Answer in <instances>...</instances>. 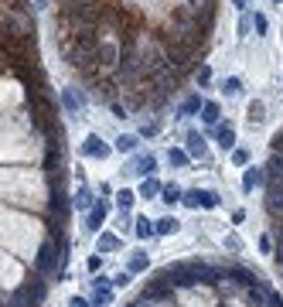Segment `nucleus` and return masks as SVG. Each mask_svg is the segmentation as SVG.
I'll list each match as a JSON object with an SVG mask.
<instances>
[{
  "mask_svg": "<svg viewBox=\"0 0 283 307\" xmlns=\"http://www.w3.org/2000/svg\"><path fill=\"white\" fill-rule=\"evenodd\" d=\"M168 164H174V168H184V164H188V150H170V154H168Z\"/></svg>",
  "mask_w": 283,
  "mask_h": 307,
  "instance_id": "nucleus-18",
  "label": "nucleus"
},
{
  "mask_svg": "<svg viewBox=\"0 0 283 307\" xmlns=\"http://www.w3.org/2000/svg\"><path fill=\"white\" fill-rule=\"evenodd\" d=\"M218 144H222V147H232V144H236V126H232V123H226V126H218Z\"/></svg>",
  "mask_w": 283,
  "mask_h": 307,
  "instance_id": "nucleus-13",
  "label": "nucleus"
},
{
  "mask_svg": "<svg viewBox=\"0 0 283 307\" xmlns=\"http://www.w3.org/2000/svg\"><path fill=\"white\" fill-rule=\"evenodd\" d=\"M82 154H86V157H99V160H102V157H110V147H106V140H102V136L89 134L86 140H82Z\"/></svg>",
  "mask_w": 283,
  "mask_h": 307,
  "instance_id": "nucleus-2",
  "label": "nucleus"
},
{
  "mask_svg": "<svg viewBox=\"0 0 283 307\" xmlns=\"http://www.w3.org/2000/svg\"><path fill=\"white\" fill-rule=\"evenodd\" d=\"M55 242H44V246H41L38 250V260H34V266H38V273H52V270H55Z\"/></svg>",
  "mask_w": 283,
  "mask_h": 307,
  "instance_id": "nucleus-3",
  "label": "nucleus"
},
{
  "mask_svg": "<svg viewBox=\"0 0 283 307\" xmlns=\"http://www.w3.org/2000/svg\"><path fill=\"white\" fill-rule=\"evenodd\" d=\"M181 202L188 205V208H218V194L215 192H188V194H181Z\"/></svg>",
  "mask_w": 283,
  "mask_h": 307,
  "instance_id": "nucleus-1",
  "label": "nucleus"
},
{
  "mask_svg": "<svg viewBox=\"0 0 283 307\" xmlns=\"http://www.w3.org/2000/svg\"><path fill=\"white\" fill-rule=\"evenodd\" d=\"M116 55H120V52H116L113 41H102V44L96 48V62H99V65H116Z\"/></svg>",
  "mask_w": 283,
  "mask_h": 307,
  "instance_id": "nucleus-6",
  "label": "nucleus"
},
{
  "mask_svg": "<svg viewBox=\"0 0 283 307\" xmlns=\"http://www.w3.org/2000/svg\"><path fill=\"white\" fill-rule=\"evenodd\" d=\"M202 120L205 123H218V102H205L202 106Z\"/></svg>",
  "mask_w": 283,
  "mask_h": 307,
  "instance_id": "nucleus-17",
  "label": "nucleus"
},
{
  "mask_svg": "<svg viewBox=\"0 0 283 307\" xmlns=\"http://www.w3.org/2000/svg\"><path fill=\"white\" fill-rule=\"evenodd\" d=\"M266 171H270V181H283V150H273Z\"/></svg>",
  "mask_w": 283,
  "mask_h": 307,
  "instance_id": "nucleus-9",
  "label": "nucleus"
},
{
  "mask_svg": "<svg viewBox=\"0 0 283 307\" xmlns=\"http://www.w3.org/2000/svg\"><path fill=\"white\" fill-rule=\"evenodd\" d=\"M266 205H270V212H283V181H270Z\"/></svg>",
  "mask_w": 283,
  "mask_h": 307,
  "instance_id": "nucleus-4",
  "label": "nucleus"
},
{
  "mask_svg": "<svg viewBox=\"0 0 283 307\" xmlns=\"http://www.w3.org/2000/svg\"><path fill=\"white\" fill-rule=\"evenodd\" d=\"M106 212H110V205H106V202H96V205H92V212H89V218H86V229H89V232H96L99 226H102Z\"/></svg>",
  "mask_w": 283,
  "mask_h": 307,
  "instance_id": "nucleus-5",
  "label": "nucleus"
},
{
  "mask_svg": "<svg viewBox=\"0 0 283 307\" xmlns=\"http://www.w3.org/2000/svg\"><path fill=\"white\" fill-rule=\"evenodd\" d=\"M263 181H266V174H263V171L249 168V171H246V178H242V192H252V188H260Z\"/></svg>",
  "mask_w": 283,
  "mask_h": 307,
  "instance_id": "nucleus-10",
  "label": "nucleus"
},
{
  "mask_svg": "<svg viewBox=\"0 0 283 307\" xmlns=\"http://www.w3.org/2000/svg\"><path fill=\"white\" fill-rule=\"evenodd\" d=\"M273 4H280V0H273Z\"/></svg>",
  "mask_w": 283,
  "mask_h": 307,
  "instance_id": "nucleus-35",
  "label": "nucleus"
},
{
  "mask_svg": "<svg viewBox=\"0 0 283 307\" xmlns=\"http://www.w3.org/2000/svg\"><path fill=\"white\" fill-rule=\"evenodd\" d=\"M266 304H270V307H283V300L276 297V294H270V297H266Z\"/></svg>",
  "mask_w": 283,
  "mask_h": 307,
  "instance_id": "nucleus-31",
  "label": "nucleus"
},
{
  "mask_svg": "<svg viewBox=\"0 0 283 307\" xmlns=\"http://www.w3.org/2000/svg\"><path fill=\"white\" fill-rule=\"evenodd\" d=\"M276 263H283V250H280V252H276Z\"/></svg>",
  "mask_w": 283,
  "mask_h": 307,
  "instance_id": "nucleus-33",
  "label": "nucleus"
},
{
  "mask_svg": "<svg viewBox=\"0 0 283 307\" xmlns=\"http://www.w3.org/2000/svg\"><path fill=\"white\" fill-rule=\"evenodd\" d=\"M208 82H212V68L202 65V68H198V86H208Z\"/></svg>",
  "mask_w": 283,
  "mask_h": 307,
  "instance_id": "nucleus-26",
  "label": "nucleus"
},
{
  "mask_svg": "<svg viewBox=\"0 0 283 307\" xmlns=\"http://www.w3.org/2000/svg\"><path fill=\"white\" fill-rule=\"evenodd\" d=\"M140 194H144V198H154V194H160V184H157V181H150V178H147V181L140 184Z\"/></svg>",
  "mask_w": 283,
  "mask_h": 307,
  "instance_id": "nucleus-19",
  "label": "nucleus"
},
{
  "mask_svg": "<svg viewBox=\"0 0 283 307\" xmlns=\"http://www.w3.org/2000/svg\"><path fill=\"white\" fill-rule=\"evenodd\" d=\"M202 106H205V102H202V96H188V99H184V106H181V116H194Z\"/></svg>",
  "mask_w": 283,
  "mask_h": 307,
  "instance_id": "nucleus-15",
  "label": "nucleus"
},
{
  "mask_svg": "<svg viewBox=\"0 0 283 307\" xmlns=\"http://www.w3.org/2000/svg\"><path fill=\"white\" fill-rule=\"evenodd\" d=\"M116 246H120V236H102V239H99V250H102V252L116 250Z\"/></svg>",
  "mask_w": 283,
  "mask_h": 307,
  "instance_id": "nucleus-21",
  "label": "nucleus"
},
{
  "mask_svg": "<svg viewBox=\"0 0 283 307\" xmlns=\"http://www.w3.org/2000/svg\"><path fill=\"white\" fill-rule=\"evenodd\" d=\"M178 226H181V222H178L174 215H164V218L154 222V236H170V232H178Z\"/></svg>",
  "mask_w": 283,
  "mask_h": 307,
  "instance_id": "nucleus-7",
  "label": "nucleus"
},
{
  "mask_svg": "<svg viewBox=\"0 0 283 307\" xmlns=\"http://www.w3.org/2000/svg\"><path fill=\"white\" fill-rule=\"evenodd\" d=\"M160 194H164V202H170V205H174V202H181V192H178L174 184H168V188H160Z\"/></svg>",
  "mask_w": 283,
  "mask_h": 307,
  "instance_id": "nucleus-22",
  "label": "nucleus"
},
{
  "mask_svg": "<svg viewBox=\"0 0 283 307\" xmlns=\"http://www.w3.org/2000/svg\"><path fill=\"white\" fill-rule=\"evenodd\" d=\"M232 160H236V164H249V150H236V154H232Z\"/></svg>",
  "mask_w": 283,
  "mask_h": 307,
  "instance_id": "nucleus-28",
  "label": "nucleus"
},
{
  "mask_svg": "<svg viewBox=\"0 0 283 307\" xmlns=\"http://www.w3.org/2000/svg\"><path fill=\"white\" fill-rule=\"evenodd\" d=\"M191 10H215V0H191Z\"/></svg>",
  "mask_w": 283,
  "mask_h": 307,
  "instance_id": "nucleus-24",
  "label": "nucleus"
},
{
  "mask_svg": "<svg viewBox=\"0 0 283 307\" xmlns=\"http://www.w3.org/2000/svg\"><path fill=\"white\" fill-rule=\"evenodd\" d=\"M130 270H147V256H133V260H130Z\"/></svg>",
  "mask_w": 283,
  "mask_h": 307,
  "instance_id": "nucleus-27",
  "label": "nucleus"
},
{
  "mask_svg": "<svg viewBox=\"0 0 283 307\" xmlns=\"http://www.w3.org/2000/svg\"><path fill=\"white\" fill-rule=\"evenodd\" d=\"M133 198H136L133 192H120V194H116V205H120V208H130V205H133Z\"/></svg>",
  "mask_w": 283,
  "mask_h": 307,
  "instance_id": "nucleus-23",
  "label": "nucleus"
},
{
  "mask_svg": "<svg viewBox=\"0 0 283 307\" xmlns=\"http://www.w3.org/2000/svg\"><path fill=\"white\" fill-rule=\"evenodd\" d=\"M133 232H136L140 239H147V236H154V222H150V218H144V215H140V218L133 222Z\"/></svg>",
  "mask_w": 283,
  "mask_h": 307,
  "instance_id": "nucleus-14",
  "label": "nucleus"
},
{
  "mask_svg": "<svg viewBox=\"0 0 283 307\" xmlns=\"http://www.w3.org/2000/svg\"><path fill=\"white\" fill-rule=\"evenodd\" d=\"M72 307H89V300L86 297H72Z\"/></svg>",
  "mask_w": 283,
  "mask_h": 307,
  "instance_id": "nucleus-32",
  "label": "nucleus"
},
{
  "mask_svg": "<svg viewBox=\"0 0 283 307\" xmlns=\"http://www.w3.org/2000/svg\"><path fill=\"white\" fill-rule=\"evenodd\" d=\"M266 106H263V102H260V99H252V102H249V110H246V116H249V123H263V120H266Z\"/></svg>",
  "mask_w": 283,
  "mask_h": 307,
  "instance_id": "nucleus-11",
  "label": "nucleus"
},
{
  "mask_svg": "<svg viewBox=\"0 0 283 307\" xmlns=\"http://www.w3.org/2000/svg\"><path fill=\"white\" fill-rule=\"evenodd\" d=\"M76 205H78V208H92V205H96V198H92V192H89V188H86V184H82V188H78V194H76Z\"/></svg>",
  "mask_w": 283,
  "mask_h": 307,
  "instance_id": "nucleus-16",
  "label": "nucleus"
},
{
  "mask_svg": "<svg viewBox=\"0 0 283 307\" xmlns=\"http://www.w3.org/2000/svg\"><path fill=\"white\" fill-rule=\"evenodd\" d=\"M252 24H256V31H260V34H266V18H263V14H256Z\"/></svg>",
  "mask_w": 283,
  "mask_h": 307,
  "instance_id": "nucleus-29",
  "label": "nucleus"
},
{
  "mask_svg": "<svg viewBox=\"0 0 283 307\" xmlns=\"http://www.w3.org/2000/svg\"><path fill=\"white\" fill-rule=\"evenodd\" d=\"M133 147H136V136H130V134H126V136H120V140H116V150H123V154H130Z\"/></svg>",
  "mask_w": 283,
  "mask_h": 307,
  "instance_id": "nucleus-20",
  "label": "nucleus"
},
{
  "mask_svg": "<svg viewBox=\"0 0 283 307\" xmlns=\"http://www.w3.org/2000/svg\"><path fill=\"white\" fill-rule=\"evenodd\" d=\"M157 130H160V120H154L150 126H144V136H154V134H157Z\"/></svg>",
  "mask_w": 283,
  "mask_h": 307,
  "instance_id": "nucleus-30",
  "label": "nucleus"
},
{
  "mask_svg": "<svg viewBox=\"0 0 283 307\" xmlns=\"http://www.w3.org/2000/svg\"><path fill=\"white\" fill-rule=\"evenodd\" d=\"M62 102H65V110H68V113H76L78 106H82V96H78L76 89H65V92H62Z\"/></svg>",
  "mask_w": 283,
  "mask_h": 307,
  "instance_id": "nucleus-12",
  "label": "nucleus"
},
{
  "mask_svg": "<svg viewBox=\"0 0 283 307\" xmlns=\"http://www.w3.org/2000/svg\"><path fill=\"white\" fill-rule=\"evenodd\" d=\"M236 4H239V7H246V4H249V0H236Z\"/></svg>",
  "mask_w": 283,
  "mask_h": 307,
  "instance_id": "nucleus-34",
  "label": "nucleus"
},
{
  "mask_svg": "<svg viewBox=\"0 0 283 307\" xmlns=\"http://www.w3.org/2000/svg\"><path fill=\"white\" fill-rule=\"evenodd\" d=\"M239 89H242V82H239V78H226V96H236Z\"/></svg>",
  "mask_w": 283,
  "mask_h": 307,
  "instance_id": "nucleus-25",
  "label": "nucleus"
},
{
  "mask_svg": "<svg viewBox=\"0 0 283 307\" xmlns=\"http://www.w3.org/2000/svg\"><path fill=\"white\" fill-rule=\"evenodd\" d=\"M188 157H205V136L202 134H188Z\"/></svg>",
  "mask_w": 283,
  "mask_h": 307,
  "instance_id": "nucleus-8",
  "label": "nucleus"
}]
</instances>
